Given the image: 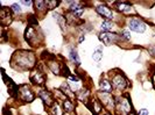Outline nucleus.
Returning <instances> with one entry per match:
<instances>
[{"label":"nucleus","mask_w":155,"mask_h":115,"mask_svg":"<svg viewBox=\"0 0 155 115\" xmlns=\"http://www.w3.org/2000/svg\"><path fill=\"white\" fill-rule=\"evenodd\" d=\"M33 7L35 9V13L38 14V16H45L48 12V7L46 5V0H35Z\"/></svg>","instance_id":"a211bd4d"},{"label":"nucleus","mask_w":155,"mask_h":115,"mask_svg":"<svg viewBox=\"0 0 155 115\" xmlns=\"http://www.w3.org/2000/svg\"><path fill=\"white\" fill-rule=\"evenodd\" d=\"M98 91L105 93H114L112 83H111V80H110V78L107 76L101 77L99 79V81H98Z\"/></svg>","instance_id":"f3484780"},{"label":"nucleus","mask_w":155,"mask_h":115,"mask_svg":"<svg viewBox=\"0 0 155 115\" xmlns=\"http://www.w3.org/2000/svg\"><path fill=\"white\" fill-rule=\"evenodd\" d=\"M27 21H28V24L31 27L39 26V19H38V15H35V14H29L27 16Z\"/></svg>","instance_id":"cd10ccee"},{"label":"nucleus","mask_w":155,"mask_h":115,"mask_svg":"<svg viewBox=\"0 0 155 115\" xmlns=\"http://www.w3.org/2000/svg\"><path fill=\"white\" fill-rule=\"evenodd\" d=\"M117 23L114 21H110V20H103L99 24V29L101 31H116Z\"/></svg>","instance_id":"5701e85b"},{"label":"nucleus","mask_w":155,"mask_h":115,"mask_svg":"<svg viewBox=\"0 0 155 115\" xmlns=\"http://www.w3.org/2000/svg\"><path fill=\"white\" fill-rule=\"evenodd\" d=\"M14 13L12 12L11 7L7 6H1L0 7V23L2 27H7L13 22Z\"/></svg>","instance_id":"4468645a"},{"label":"nucleus","mask_w":155,"mask_h":115,"mask_svg":"<svg viewBox=\"0 0 155 115\" xmlns=\"http://www.w3.org/2000/svg\"><path fill=\"white\" fill-rule=\"evenodd\" d=\"M92 97V91L89 87H86V86H83L81 90H78L77 92H76V100H77L78 102L83 104L84 106H86L90 102V100H91Z\"/></svg>","instance_id":"2eb2a0df"},{"label":"nucleus","mask_w":155,"mask_h":115,"mask_svg":"<svg viewBox=\"0 0 155 115\" xmlns=\"http://www.w3.org/2000/svg\"><path fill=\"white\" fill-rule=\"evenodd\" d=\"M119 36H120V40L121 41H131L132 40V35H131V31L126 28H121L120 31H119Z\"/></svg>","instance_id":"a878e982"},{"label":"nucleus","mask_w":155,"mask_h":115,"mask_svg":"<svg viewBox=\"0 0 155 115\" xmlns=\"http://www.w3.org/2000/svg\"><path fill=\"white\" fill-rule=\"evenodd\" d=\"M20 4H21V5H25L26 7H31V5H34V1H31V0H28V1H27V0H21Z\"/></svg>","instance_id":"2f4dec72"},{"label":"nucleus","mask_w":155,"mask_h":115,"mask_svg":"<svg viewBox=\"0 0 155 115\" xmlns=\"http://www.w3.org/2000/svg\"><path fill=\"white\" fill-rule=\"evenodd\" d=\"M47 81V75L45 70L41 69L40 66H36L35 69H33L29 73V83L34 86H39L43 87L46 85Z\"/></svg>","instance_id":"6e6552de"},{"label":"nucleus","mask_w":155,"mask_h":115,"mask_svg":"<svg viewBox=\"0 0 155 115\" xmlns=\"http://www.w3.org/2000/svg\"><path fill=\"white\" fill-rule=\"evenodd\" d=\"M148 53L152 55V56H154L155 57V46H152L148 48Z\"/></svg>","instance_id":"72a5a7b5"},{"label":"nucleus","mask_w":155,"mask_h":115,"mask_svg":"<svg viewBox=\"0 0 155 115\" xmlns=\"http://www.w3.org/2000/svg\"><path fill=\"white\" fill-rule=\"evenodd\" d=\"M152 83H153V86L155 88V70L153 71V75H152Z\"/></svg>","instance_id":"f704fd0d"},{"label":"nucleus","mask_w":155,"mask_h":115,"mask_svg":"<svg viewBox=\"0 0 155 115\" xmlns=\"http://www.w3.org/2000/svg\"><path fill=\"white\" fill-rule=\"evenodd\" d=\"M18 99L23 104H31L36 99V93L33 91V88L28 84H21L19 85Z\"/></svg>","instance_id":"39448f33"},{"label":"nucleus","mask_w":155,"mask_h":115,"mask_svg":"<svg viewBox=\"0 0 155 115\" xmlns=\"http://www.w3.org/2000/svg\"><path fill=\"white\" fill-rule=\"evenodd\" d=\"M11 9L14 14H21L22 13V7H21V4L20 2H14L11 5Z\"/></svg>","instance_id":"c85d7f7f"},{"label":"nucleus","mask_w":155,"mask_h":115,"mask_svg":"<svg viewBox=\"0 0 155 115\" xmlns=\"http://www.w3.org/2000/svg\"><path fill=\"white\" fill-rule=\"evenodd\" d=\"M137 115H149V110L147 108H140L137 112Z\"/></svg>","instance_id":"7c9ffc66"},{"label":"nucleus","mask_w":155,"mask_h":115,"mask_svg":"<svg viewBox=\"0 0 155 115\" xmlns=\"http://www.w3.org/2000/svg\"><path fill=\"white\" fill-rule=\"evenodd\" d=\"M84 41H85V34L84 33H81L79 34V37H78V44H82Z\"/></svg>","instance_id":"473e14b6"},{"label":"nucleus","mask_w":155,"mask_h":115,"mask_svg":"<svg viewBox=\"0 0 155 115\" xmlns=\"http://www.w3.org/2000/svg\"><path fill=\"white\" fill-rule=\"evenodd\" d=\"M23 37H25L27 43H29V46H35L34 43H36V46H38L39 43L41 42V40H42V35L36 30L35 27L27 26L26 29H25V33H23Z\"/></svg>","instance_id":"9b49d317"},{"label":"nucleus","mask_w":155,"mask_h":115,"mask_svg":"<svg viewBox=\"0 0 155 115\" xmlns=\"http://www.w3.org/2000/svg\"><path fill=\"white\" fill-rule=\"evenodd\" d=\"M127 29L130 31H134L138 34H143L147 29V23L143 21L142 18L139 16H130L127 18Z\"/></svg>","instance_id":"423d86ee"},{"label":"nucleus","mask_w":155,"mask_h":115,"mask_svg":"<svg viewBox=\"0 0 155 115\" xmlns=\"http://www.w3.org/2000/svg\"><path fill=\"white\" fill-rule=\"evenodd\" d=\"M62 107L64 109V112L69 113V114H74L76 110V105H75L74 100L71 99H65L64 101H62Z\"/></svg>","instance_id":"b1692460"},{"label":"nucleus","mask_w":155,"mask_h":115,"mask_svg":"<svg viewBox=\"0 0 155 115\" xmlns=\"http://www.w3.org/2000/svg\"><path fill=\"white\" fill-rule=\"evenodd\" d=\"M101 115H114V113H111V112H107V110H104V113Z\"/></svg>","instance_id":"c9c22d12"},{"label":"nucleus","mask_w":155,"mask_h":115,"mask_svg":"<svg viewBox=\"0 0 155 115\" xmlns=\"http://www.w3.org/2000/svg\"><path fill=\"white\" fill-rule=\"evenodd\" d=\"M103 56H104V54H103V46H97V48L93 50V53H92L93 62H94V63H97V64H99V63H101V61L103 59Z\"/></svg>","instance_id":"393cba45"},{"label":"nucleus","mask_w":155,"mask_h":115,"mask_svg":"<svg viewBox=\"0 0 155 115\" xmlns=\"http://www.w3.org/2000/svg\"><path fill=\"white\" fill-rule=\"evenodd\" d=\"M113 9L118 14H124V16H131L137 14V11L133 6V4L127 1H114L113 2Z\"/></svg>","instance_id":"f8f14e48"},{"label":"nucleus","mask_w":155,"mask_h":115,"mask_svg":"<svg viewBox=\"0 0 155 115\" xmlns=\"http://www.w3.org/2000/svg\"><path fill=\"white\" fill-rule=\"evenodd\" d=\"M98 40L101 42V44L105 46L116 44L119 41H121L120 36H119V33H117V31H99Z\"/></svg>","instance_id":"9d476101"},{"label":"nucleus","mask_w":155,"mask_h":115,"mask_svg":"<svg viewBox=\"0 0 155 115\" xmlns=\"http://www.w3.org/2000/svg\"><path fill=\"white\" fill-rule=\"evenodd\" d=\"M96 97L101 102V105H103V107H104L105 110L111 112V113H114V109H116V98H117V95L114 93H105V92H101V91H97L96 92Z\"/></svg>","instance_id":"20e7f679"},{"label":"nucleus","mask_w":155,"mask_h":115,"mask_svg":"<svg viewBox=\"0 0 155 115\" xmlns=\"http://www.w3.org/2000/svg\"><path fill=\"white\" fill-rule=\"evenodd\" d=\"M85 107L89 108V110L91 112L92 115H101L104 113V110H105L104 107H103V105H101V102L98 100V98L96 97V94L91 98L90 102L86 105Z\"/></svg>","instance_id":"dca6fc26"},{"label":"nucleus","mask_w":155,"mask_h":115,"mask_svg":"<svg viewBox=\"0 0 155 115\" xmlns=\"http://www.w3.org/2000/svg\"><path fill=\"white\" fill-rule=\"evenodd\" d=\"M45 63L47 65V69L49 70L53 75L55 76H62V65L63 63L58 62L56 59V56L55 55H50L45 59Z\"/></svg>","instance_id":"ddd939ff"},{"label":"nucleus","mask_w":155,"mask_h":115,"mask_svg":"<svg viewBox=\"0 0 155 115\" xmlns=\"http://www.w3.org/2000/svg\"><path fill=\"white\" fill-rule=\"evenodd\" d=\"M60 90L63 92V94L68 98V99H71V100H76V93L75 91L72 90V87L70 86V84L65 80V81H63L61 86H60Z\"/></svg>","instance_id":"aec40b11"},{"label":"nucleus","mask_w":155,"mask_h":115,"mask_svg":"<svg viewBox=\"0 0 155 115\" xmlns=\"http://www.w3.org/2000/svg\"><path fill=\"white\" fill-rule=\"evenodd\" d=\"M107 77L110 78V80L112 83V86H113V90H114V93H117V94L126 93L127 90L131 87V84H130L127 77L125 76V73L121 72L120 70H111L107 73Z\"/></svg>","instance_id":"f03ea898"},{"label":"nucleus","mask_w":155,"mask_h":115,"mask_svg":"<svg viewBox=\"0 0 155 115\" xmlns=\"http://www.w3.org/2000/svg\"><path fill=\"white\" fill-rule=\"evenodd\" d=\"M132 112H134V107L130 93L126 92L123 94H117L114 115H130Z\"/></svg>","instance_id":"7ed1b4c3"},{"label":"nucleus","mask_w":155,"mask_h":115,"mask_svg":"<svg viewBox=\"0 0 155 115\" xmlns=\"http://www.w3.org/2000/svg\"><path fill=\"white\" fill-rule=\"evenodd\" d=\"M70 75H71V71H70L69 66H68L65 63H63V65H62V77H64V78H68Z\"/></svg>","instance_id":"c756f323"},{"label":"nucleus","mask_w":155,"mask_h":115,"mask_svg":"<svg viewBox=\"0 0 155 115\" xmlns=\"http://www.w3.org/2000/svg\"><path fill=\"white\" fill-rule=\"evenodd\" d=\"M47 112H48V115H64L65 113L62 107V102L58 100H56L53 104V106L49 109H47Z\"/></svg>","instance_id":"412c9836"},{"label":"nucleus","mask_w":155,"mask_h":115,"mask_svg":"<svg viewBox=\"0 0 155 115\" xmlns=\"http://www.w3.org/2000/svg\"><path fill=\"white\" fill-rule=\"evenodd\" d=\"M53 18L56 20V22L58 23V27L61 28V30H62L63 33H65V31H67L68 22H67V20H65L64 15L61 14V13H58V12H53Z\"/></svg>","instance_id":"4be33fe9"},{"label":"nucleus","mask_w":155,"mask_h":115,"mask_svg":"<svg viewBox=\"0 0 155 115\" xmlns=\"http://www.w3.org/2000/svg\"><path fill=\"white\" fill-rule=\"evenodd\" d=\"M9 64L15 71H31L38 66L36 55L31 50H16L11 56Z\"/></svg>","instance_id":"f257e3e1"},{"label":"nucleus","mask_w":155,"mask_h":115,"mask_svg":"<svg viewBox=\"0 0 155 115\" xmlns=\"http://www.w3.org/2000/svg\"><path fill=\"white\" fill-rule=\"evenodd\" d=\"M68 58L69 61L76 66V68H79L82 62H81V57H79V54H78L77 49L75 46H70L69 48V54H68Z\"/></svg>","instance_id":"6ab92c4d"},{"label":"nucleus","mask_w":155,"mask_h":115,"mask_svg":"<svg viewBox=\"0 0 155 115\" xmlns=\"http://www.w3.org/2000/svg\"><path fill=\"white\" fill-rule=\"evenodd\" d=\"M94 11L99 16L103 18V20H110V21H114L116 22L117 19H118V15H117L116 11L113 8L109 7L105 2L103 4H98L94 6Z\"/></svg>","instance_id":"0eeeda50"},{"label":"nucleus","mask_w":155,"mask_h":115,"mask_svg":"<svg viewBox=\"0 0 155 115\" xmlns=\"http://www.w3.org/2000/svg\"><path fill=\"white\" fill-rule=\"evenodd\" d=\"M38 97H39V99L41 100L43 107L46 109H49L53 106V104L56 101L55 94L50 90L46 88V87H40L39 91H38Z\"/></svg>","instance_id":"1a4fd4ad"},{"label":"nucleus","mask_w":155,"mask_h":115,"mask_svg":"<svg viewBox=\"0 0 155 115\" xmlns=\"http://www.w3.org/2000/svg\"><path fill=\"white\" fill-rule=\"evenodd\" d=\"M130 115H137V112L134 110V112H132V113H131V114H130Z\"/></svg>","instance_id":"e433bc0d"},{"label":"nucleus","mask_w":155,"mask_h":115,"mask_svg":"<svg viewBox=\"0 0 155 115\" xmlns=\"http://www.w3.org/2000/svg\"><path fill=\"white\" fill-rule=\"evenodd\" d=\"M46 5L48 7V11H54L61 5V1H58V0H46Z\"/></svg>","instance_id":"bb28decb"}]
</instances>
